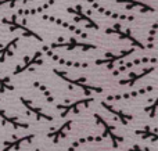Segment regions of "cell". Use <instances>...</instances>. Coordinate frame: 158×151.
Instances as JSON below:
<instances>
[{
	"label": "cell",
	"mask_w": 158,
	"mask_h": 151,
	"mask_svg": "<svg viewBox=\"0 0 158 151\" xmlns=\"http://www.w3.org/2000/svg\"><path fill=\"white\" fill-rule=\"evenodd\" d=\"M115 3H122L125 4L126 10H133V8H139L142 13H154L156 8L153 6L147 4V3L142 2V0H115Z\"/></svg>",
	"instance_id": "18"
},
{
	"label": "cell",
	"mask_w": 158,
	"mask_h": 151,
	"mask_svg": "<svg viewBox=\"0 0 158 151\" xmlns=\"http://www.w3.org/2000/svg\"><path fill=\"white\" fill-rule=\"evenodd\" d=\"M106 33H108V35H118L119 39H122V40H128L132 46H135V49H136V47L140 49V50L146 49L144 44H143L140 40H137L136 36H133V33H132V31L129 29V28H122V25L118 24V22L112 25V28L106 29Z\"/></svg>",
	"instance_id": "5"
},
{
	"label": "cell",
	"mask_w": 158,
	"mask_h": 151,
	"mask_svg": "<svg viewBox=\"0 0 158 151\" xmlns=\"http://www.w3.org/2000/svg\"><path fill=\"white\" fill-rule=\"evenodd\" d=\"M93 101H94L93 97H85V99H79L75 101H65L63 104H57L56 108L60 111L61 118H67L69 114H79L82 108H87Z\"/></svg>",
	"instance_id": "2"
},
{
	"label": "cell",
	"mask_w": 158,
	"mask_h": 151,
	"mask_svg": "<svg viewBox=\"0 0 158 151\" xmlns=\"http://www.w3.org/2000/svg\"><path fill=\"white\" fill-rule=\"evenodd\" d=\"M19 101H21V104L24 105V108L28 111V114H32L33 116L36 118V121H47V122H52L53 116L50 115V114H46L43 110H42L39 105H36L33 101H31V100L25 99V97H19Z\"/></svg>",
	"instance_id": "9"
},
{
	"label": "cell",
	"mask_w": 158,
	"mask_h": 151,
	"mask_svg": "<svg viewBox=\"0 0 158 151\" xmlns=\"http://www.w3.org/2000/svg\"><path fill=\"white\" fill-rule=\"evenodd\" d=\"M144 63H153V64H156V63H157V60H156V58H147V57L136 58V60L131 61V63L125 64V65H121L119 68L117 69V71H114V76H115V75L122 74V72H125L126 69H131L132 67H135V65H140V64H144Z\"/></svg>",
	"instance_id": "22"
},
{
	"label": "cell",
	"mask_w": 158,
	"mask_h": 151,
	"mask_svg": "<svg viewBox=\"0 0 158 151\" xmlns=\"http://www.w3.org/2000/svg\"><path fill=\"white\" fill-rule=\"evenodd\" d=\"M67 11H68L69 14H72L74 15V19L77 24H82L83 27L86 28H93V29H100V27L97 25V22L94 21V19L92 18V17H89L86 13L83 11V8H82V6L79 4H75L74 7H68L67 8Z\"/></svg>",
	"instance_id": "8"
},
{
	"label": "cell",
	"mask_w": 158,
	"mask_h": 151,
	"mask_svg": "<svg viewBox=\"0 0 158 151\" xmlns=\"http://www.w3.org/2000/svg\"><path fill=\"white\" fill-rule=\"evenodd\" d=\"M33 88L38 89L39 92H40L42 94H43V97L46 99V101L49 103V104H53V103H56V99L54 96H53V93L50 92V89L47 88L46 85H43L42 82H39V80H36V82H33Z\"/></svg>",
	"instance_id": "23"
},
{
	"label": "cell",
	"mask_w": 158,
	"mask_h": 151,
	"mask_svg": "<svg viewBox=\"0 0 158 151\" xmlns=\"http://www.w3.org/2000/svg\"><path fill=\"white\" fill-rule=\"evenodd\" d=\"M135 135L139 136V137H142L143 140H150V141H153V143H156V141L158 140L157 129L156 128L148 126V125H146V126L142 128V129L135 130Z\"/></svg>",
	"instance_id": "20"
},
{
	"label": "cell",
	"mask_w": 158,
	"mask_h": 151,
	"mask_svg": "<svg viewBox=\"0 0 158 151\" xmlns=\"http://www.w3.org/2000/svg\"><path fill=\"white\" fill-rule=\"evenodd\" d=\"M103 140L104 139L101 137V136H83V137L77 139V140L69 146V149L67 151H77L81 146H85V144H87V143H100V141H103Z\"/></svg>",
	"instance_id": "21"
},
{
	"label": "cell",
	"mask_w": 158,
	"mask_h": 151,
	"mask_svg": "<svg viewBox=\"0 0 158 151\" xmlns=\"http://www.w3.org/2000/svg\"><path fill=\"white\" fill-rule=\"evenodd\" d=\"M128 151H151L150 147H143V146H139V144H133L132 147H129Z\"/></svg>",
	"instance_id": "30"
},
{
	"label": "cell",
	"mask_w": 158,
	"mask_h": 151,
	"mask_svg": "<svg viewBox=\"0 0 158 151\" xmlns=\"http://www.w3.org/2000/svg\"><path fill=\"white\" fill-rule=\"evenodd\" d=\"M0 121H2L3 126L10 125V126H13L14 129H28V128H29V124L21 121V119H19V116L10 115L7 111L2 110V108H0Z\"/></svg>",
	"instance_id": "13"
},
{
	"label": "cell",
	"mask_w": 158,
	"mask_h": 151,
	"mask_svg": "<svg viewBox=\"0 0 158 151\" xmlns=\"http://www.w3.org/2000/svg\"><path fill=\"white\" fill-rule=\"evenodd\" d=\"M58 64H63V65H67V67H74V68H87L89 64L86 63H75V61H67V60H63V58L58 57L57 58Z\"/></svg>",
	"instance_id": "27"
},
{
	"label": "cell",
	"mask_w": 158,
	"mask_h": 151,
	"mask_svg": "<svg viewBox=\"0 0 158 151\" xmlns=\"http://www.w3.org/2000/svg\"><path fill=\"white\" fill-rule=\"evenodd\" d=\"M101 107L104 108V110H107L110 114H111L112 116H114L115 119H117L118 122H121L122 125H129V122L133 119V115L132 114H128V112H123V111L118 110V108H115L114 105L111 104V103H107V101H101Z\"/></svg>",
	"instance_id": "14"
},
{
	"label": "cell",
	"mask_w": 158,
	"mask_h": 151,
	"mask_svg": "<svg viewBox=\"0 0 158 151\" xmlns=\"http://www.w3.org/2000/svg\"><path fill=\"white\" fill-rule=\"evenodd\" d=\"M71 128H72V119H67V121L63 122L58 128L50 130V132L47 133V139H50L54 144H57L58 141H61L63 139H65L67 136H68Z\"/></svg>",
	"instance_id": "12"
},
{
	"label": "cell",
	"mask_w": 158,
	"mask_h": 151,
	"mask_svg": "<svg viewBox=\"0 0 158 151\" xmlns=\"http://www.w3.org/2000/svg\"><path fill=\"white\" fill-rule=\"evenodd\" d=\"M154 90V86H147V88H142L139 90H132V92H125V93H119V94H112V96L107 97L106 101L107 103H111V101H121V100H129V99H133V97H139L143 96V94L148 93V92Z\"/></svg>",
	"instance_id": "15"
},
{
	"label": "cell",
	"mask_w": 158,
	"mask_h": 151,
	"mask_svg": "<svg viewBox=\"0 0 158 151\" xmlns=\"http://www.w3.org/2000/svg\"><path fill=\"white\" fill-rule=\"evenodd\" d=\"M54 3H56L54 0H50V2L44 3L43 6H39V7L32 8V10H18V13H17L15 15L18 17V15H31V14H42L44 10H47L49 7H52Z\"/></svg>",
	"instance_id": "25"
},
{
	"label": "cell",
	"mask_w": 158,
	"mask_h": 151,
	"mask_svg": "<svg viewBox=\"0 0 158 151\" xmlns=\"http://www.w3.org/2000/svg\"><path fill=\"white\" fill-rule=\"evenodd\" d=\"M2 24L8 25V28H10L11 32H14V31H21L22 36H25V38H33V39H36L38 42H43V38H42L38 32L32 31L31 28H28L27 21H25V19L22 21V24H18V22H17V15L15 14H13L11 18H3Z\"/></svg>",
	"instance_id": "3"
},
{
	"label": "cell",
	"mask_w": 158,
	"mask_h": 151,
	"mask_svg": "<svg viewBox=\"0 0 158 151\" xmlns=\"http://www.w3.org/2000/svg\"><path fill=\"white\" fill-rule=\"evenodd\" d=\"M53 72H54V74L57 75L61 80H64V82L69 86V89H71V90H72V89H75V88H79L87 97H89L92 93H103V92H104L103 88L96 86V85H93V83H89L86 78H83V76L75 78V79H74V78L69 76L65 71H60V69H56V68L53 69Z\"/></svg>",
	"instance_id": "1"
},
{
	"label": "cell",
	"mask_w": 158,
	"mask_h": 151,
	"mask_svg": "<svg viewBox=\"0 0 158 151\" xmlns=\"http://www.w3.org/2000/svg\"><path fill=\"white\" fill-rule=\"evenodd\" d=\"M87 3H94V0H87Z\"/></svg>",
	"instance_id": "31"
},
{
	"label": "cell",
	"mask_w": 158,
	"mask_h": 151,
	"mask_svg": "<svg viewBox=\"0 0 158 151\" xmlns=\"http://www.w3.org/2000/svg\"><path fill=\"white\" fill-rule=\"evenodd\" d=\"M93 7L100 14H103V15H106V17H110V18H121V19H128V21H133L135 19L133 15H119V14H117V13H111V11L103 8L100 4H97V3H93Z\"/></svg>",
	"instance_id": "24"
},
{
	"label": "cell",
	"mask_w": 158,
	"mask_h": 151,
	"mask_svg": "<svg viewBox=\"0 0 158 151\" xmlns=\"http://www.w3.org/2000/svg\"><path fill=\"white\" fill-rule=\"evenodd\" d=\"M35 151H42V150H40V149H36V150H35Z\"/></svg>",
	"instance_id": "32"
},
{
	"label": "cell",
	"mask_w": 158,
	"mask_h": 151,
	"mask_svg": "<svg viewBox=\"0 0 158 151\" xmlns=\"http://www.w3.org/2000/svg\"><path fill=\"white\" fill-rule=\"evenodd\" d=\"M33 0H0V7L2 6H10V7H14L17 3H31Z\"/></svg>",
	"instance_id": "29"
},
{
	"label": "cell",
	"mask_w": 158,
	"mask_h": 151,
	"mask_svg": "<svg viewBox=\"0 0 158 151\" xmlns=\"http://www.w3.org/2000/svg\"><path fill=\"white\" fill-rule=\"evenodd\" d=\"M94 121L97 122V125H100V126L103 128V135H101V137L103 139L108 137L110 140H111L112 147H114V149H118L119 144L122 143L125 139H123L122 136H119V135L115 133V126L114 125H110L108 122H107L106 119L100 115V114H94Z\"/></svg>",
	"instance_id": "4"
},
{
	"label": "cell",
	"mask_w": 158,
	"mask_h": 151,
	"mask_svg": "<svg viewBox=\"0 0 158 151\" xmlns=\"http://www.w3.org/2000/svg\"><path fill=\"white\" fill-rule=\"evenodd\" d=\"M47 51H49V47L44 46L43 49L38 50L36 53H33L32 57H25V63L22 64V65H18L15 69H14L13 74L14 75H19L22 74V72L28 71V69H31L33 65H43L44 63V55H47Z\"/></svg>",
	"instance_id": "7"
},
{
	"label": "cell",
	"mask_w": 158,
	"mask_h": 151,
	"mask_svg": "<svg viewBox=\"0 0 158 151\" xmlns=\"http://www.w3.org/2000/svg\"><path fill=\"white\" fill-rule=\"evenodd\" d=\"M135 47L133 49H128V50H122L119 54H111V53H107L106 54V58H97L94 61V65H106L107 69H112L114 64H117L118 61L123 60L126 58L128 55H131L132 53H135Z\"/></svg>",
	"instance_id": "11"
},
{
	"label": "cell",
	"mask_w": 158,
	"mask_h": 151,
	"mask_svg": "<svg viewBox=\"0 0 158 151\" xmlns=\"http://www.w3.org/2000/svg\"><path fill=\"white\" fill-rule=\"evenodd\" d=\"M36 139V135H25V136H14L11 140H6L3 143L2 151H18L24 144H31Z\"/></svg>",
	"instance_id": "10"
},
{
	"label": "cell",
	"mask_w": 158,
	"mask_h": 151,
	"mask_svg": "<svg viewBox=\"0 0 158 151\" xmlns=\"http://www.w3.org/2000/svg\"><path fill=\"white\" fill-rule=\"evenodd\" d=\"M19 40H21V36H15L7 44L0 46V63H4L7 60V57H11L14 54V50L17 49V44H18Z\"/></svg>",
	"instance_id": "19"
},
{
	"label": "cell",
	"mask_w": 158,
	"mask_h": 151,
	"mask_svg": "<svg viewBox=\"0 0 158 151\" xmlns=\"http://www.w3.org/2000/svg\"><path fill=\"white\" fill-rule=\"evenodd\" d=\"M154 71H156V65L142 69L139 74H135V72H132V74L129 75L128 79H122V80H119L118 83H119L121 86H133V85H136V82H139L140 79H143V78L147 76V75L153 74Z\"/></svg>",
	"instance_id": "16"
},
{
	"label": "cell",
	"mask_w": 158,
	"mask_h": 151,
	"mask_svg": "<svg viewBox=\"0 0 158 151\" xmlns=\"http://www.w3.org/2000/svg\"><path fill=\"white\" fill-rule=\"evenodd\" d=\"M157 107H158V100L154 99L153 101H151V104L144 108V112H147L148 116H150L151 119H154L156 118V114H157Z\"/></svg>",
	"instance_id": "28"
},
{
	"label": "cell",
	"mask_w": 158,
	"mask_h": 151,
	"mask_svg": "<svg viewBox=\"0 0 158 151\" xmlns=\"http://www.w3.org/2000/svg\"><path fill=\"white\" fill-rule=\"evenodd\" d=\"M15 89V86L11 83L10 78L4 76L0 74V93H6V92H13Z\"/></svg>",
	"instance_id": "26"
},
{
	"label": "cell",
	"mask_w": 158,
	"mask_h": 151,
	"mask_svg": "<svg viewBox=\"0 0 158 151\" xmlns=\"http://www.w3.org/2000/svg\"><path fill=\"white\" fill-rule=\"evenodd\" d=\"M58 49H67V50H74V49H81L82 51H89V50H96L97 46L93 43H86V42L78 40L75 36H71L68 42H57V43H52L49 46L50 51H54Z\"/></svg>",
	"instance_id": "6"
},
{
	"label": "cell",
	"mask_w": 158,
	"mask_h": 151,
	"mask_svg": "<svg viewBox=\"0 0 158 151\" xmlns=\"http://www.w3.org/2000/svg\"><path fill=\"white\" fill-rule=\"evenodd\" d=\"M43 19H46V21H50V22H53V24H56V25H60V27H63V28H65V29H69L71 32H74L75 35H78V36H81V38H83V39H86L87 36V33H85L82 29H79L78 27H75V25H69L68 22H65V21H63L61 18H56V17H52V15H46V14H43Z\"/></svg>",
	"instance_id": "17"
}]
</instances>
